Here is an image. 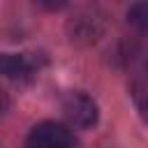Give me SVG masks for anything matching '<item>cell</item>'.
Returning a JSON list of instances; mask_svg holds the SVG:
<instances>
[{
  "label": "cell",
  "mask_w": 148,
  "mask_h": 148,
  "mask_svg": "<svg viewBox=\"0 0 148 148\" xmlns=\"http://www.w3.org/2000/svg\"><path fill=\"white\" fill-rule=\"evenodd\" d=\"M25 148H74V136L65 125L46 120L30 130Z\"/></svg>",
  "instance_id": "cell-1"
},
{
  "label": "cell",
  "mask_w": 148,
  "mask_h": 148,
  "mask_svg": "<svg viewBox=\"0 0 148 148\" xmlns=\"http://www.w3.org/2000/svg\"><path fill=\"white\" fill-rule=\"evenodd\" d=\"M62 111L67 116V120L76 127H92L99 118V111H97V104L92 97H88L86 92H67L65 99H62Z\"/></svg>",
  "instance_id": "cell-2"
},
{
  "label": "cell",
  "mask_w": 148,
  "mask_h": 148,
  "mask_svg": "<svg viewBox=\"0 0 148 148\" xmlns=\"http://www.w3.org/2000/svg\"><path fill=\"white\" fill-rule=\"evenodd\" d=\"M0 74L9 79H21L30 74V60L18 53H0Z\"/></svg>",
  "instance_id": "cell-3"
},
{
  "label": "cell",
  "mask_w": 148,
  "mask_h": 148,
  "mask_svg": "<svg viewBox=\"0 0 148 148\" xmlns=\"http://www.w3.org/2000/svg\"><path fill=\"white\" fill-rule=\"evenodd\" d=\"M130 95H132V102H134L139 116L148 125V79H136L130 86Z\"/></svg>",
  "instance_id": "cell-4"
},
{
  "label": "cell",
  "mask_w": 148,
  "mask_h": 148,
  "mask_svg": "<svg viewBox=\"0 0 148 148\" xmlns=\"http://www.w3.org/2000/svg\"><path fill=\"white\" fill-rule=\"evenodd\" d=\"M127 23L136 30H148V0H136L127 9Z\"/></svg>",
  "instance_id": "cell-5"
},
{
  "label": "cell",
  "mask_w": 148,
  "mask_h": 148,
  "mask_svg": "<svg viewBox=\"0 0 148 148\" xmlns=\"http://www.w3.org/2000/svg\"><path fill=\"white\" fill-rule=\"evenodd\" d=\"M44 9H51V12H56V9H62V7H67L69 5V0H37Z\"/></svg>",
  "instance_id": "cell-6"
},
{
  "label": "cell",
  "mask_w": 148,
  "mask_h": 148,
  "mask_svg": "<svg viewBox=\"0 0 148 148\" xmlns=\"http://www.w3.org/2000/svg\"><path fill=\"white\" fill-rule=\"evenodd\" d=\"M7 109H9V97H7V92L0 88V116L7 113Z\"/></svg>",
  "instance_id": "cell-7"
},
{
  "label": "cell",
  "mask_w": 148,
  "mask_h": 148,
  "mask_svg": "<svg viewBox=\"0 0 148 148\" xmlns=\"http://www.w3.org/2000/svg\"><path fill=\"white\" fill-rule=\"evenodd\" d=\"M146 67H148V60H146Z\"/></svg>",
  "instance_id": "cell-8"
}]
</instances>
